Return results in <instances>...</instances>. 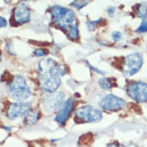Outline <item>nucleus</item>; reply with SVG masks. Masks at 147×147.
I'll return each instance as SVG.
<instances>
[{
	"mask_svg": "<svg viewBox=\"0 0 147 147\" xmlns=\"http://www.w3.org/2000/svg\"><path fill=\"white\" fill-rule=\"evenodd\" d=\"M102 118V111L90 104L80 106L74 111L75 123H96L101 121Z\"/></svg>",
	"mask_w": 147,
	"mask_h": 147,
	"instance_id": "20e7f679",
	"label": "nucleus"
},
{
	"mask_svg": "<svg viewBox=\"0 0 147 147\" xmlns=\"http://www.w3.org/2000/svg\"><path fill=\"white\" fill-rule=\"evenodd\" d=\"M100 110L104 112H118L127 106V102L123 98L113 94L102 96L98 102Z\"/></svg>",
	"mask_w": 147,
	"mask_h": 147,
	"instance_id": "39448f33",
	"label": "nucleus"
},
{
	"mask_svg": "<svg viewBox=\"0 0 147 147\" xmlns=\"http://www.w3.org/2000/svg\"><path fill=\"white\" fill-rule=\"evenodd\" d=\"M9 96L16 102L26 101L31 96V89L27 84V81L22 75H14L7 86Z\"/></svg>",
	"mask_w": 147,
	"mask_h": 147,
	"instance_id": "7ed1b4c3",
	"label": "nucleus"
},
{
	"mask_svg": "<svg viewBox=\"0 0 147 147\" xmlns=\"http://www.w3.org/2000/svg\"><path fill=\"white\" fill-rule=\"evenodd\" d=\"M49 13H51V18H52L53 24L57 28L63 30L65 32H67V30L72 25L78 23L73 11L65 7L54 5L49 9Z\"/></svg>",
	"mask_w": 147,
	"mask_h": 147,
	"instance_id": "f03ea898",
	"label": "nucleus"
},
{
	"mask_svg": "<svg viewBox=\"0 0 147 147\" xmlns=\"http://www.w3.org/2000/svg\"><path fill=\"white\" fill-rule=\"evenodd\" d=\"M126 92L136 103H147V83L141 81L130 82L127 86Z\"/></svg>",
	"mask_w": 147,
	"mask_h": 147,
	"instance_id": "0eeeda50",
	"label": "nucleus"
},
{
	"mask_svg": "<svg viewBox=\"0 0 147 147\" xmlns=\"http://www.w3.org/2000/svg\"><path fill=\"white\" fill-rule=\"evenodd\" d=\"M120 147H139L134 143H126V144H120Z\"/></svg>",
	"mask_w": 147,
	"mask_h": 147,
	"instance_id": "5701e85b",
	"label": "nucleus"
},
{
	"mask_svg": "<svg viewBox=\"0 0 147 147\" xmlns=\"http://www.w3.org/2000/svg\"><path fill=\"white\" fill-rule=\"evenodd\" d=\"M31 13L26 3H20L13 10L12 24L14 26H21L27 24L30 21Z\"/></svg>",
	"mask_w": 147,
	"mask_h": 147,
	"instance_id": "1a4fd4ad",
	"label": "nucleus"
},
{
	"mask_svg": "<svg viewBox=\"0 0 147 147\" xmlns=\"http://www.w3.org/2000/svg\"><path fill=\"white\" fill-rule=\"evenodd\" d=\"M87 4H88V1H87V0H74L70 5L75 8L76 10H81V9H83L85 5H87Z\"/></svg>",
	"mask_w": 147,
	"mask_h": 147,
	"instance_id": "dca6fc26",
	"label": "nucleus"
},
{
	"mask_svg": "<svg viewBox=\"0 0 147 147\" xmlns=\"http://www.w3.org/2000/svg\"><path fill=\"white\" fill-rule=\"evenodd\" d=\"M99 86L102 88L103 90H111L113 88V82L110 78H101L99 80Z\"/></svg>",
	"mask_w": 147,
	"mask_h": 147,
	"instance_id": "2eb2a0df",
	"label": "nucleus"
},
{
	"mask_svg": "<svg viewBox=\"0 0 147 147\" xmlns=\"http://www.w3.org/2000/svg\"><path fill=\"white\" fill-rule=\"evenodd\" d=\"M47 51L44 49H37L34 52H33V55L36 56V57H43L45 55H47Z\"/></svg>",
	"mask_w": 147,
	"mask_h": 147,
	"instance_id": "6ab92c4d",
	"label": "nucleus"
},
{
	"mask_svg": "<svg viewBox=\"0 0 147 147\" xmlns=\"http://www.w3.org/2000/svg\"><path fill=\"white\" fill-rule=\"evenodd\" d=\"M106 12L109 14V16L110 17H113L115 15V8H109L106 10Z\"/></svg>",
	"mask_w": 147,
	"mask_h": 147,
	"instance_id": "4be33fe9",
	"label": "nucleus"
},
{
	"mask_svg": "<svg viewBox=\"0 0 147 147\" xmlns=\"http://www.w3.org/2000/svg\"><path fill=\"white\" fill-rule=\"evenodd\" d=\"M135 31L139 33H144V32H147V20H144L141 25L139 26V28L135 29Z\"/></svg>",
	"mask_w": 147,
	"mask_h": 147,
	"instance_id": "a211bd4d",
	"label": "nucleus"
},
{
	"mask_svg": "<svg viewBox=\"0 0 147 147\" xmlns=\"http://www.w3.org/2000/svg\"><path fill=\"white\" fill-rule=\"evenodd\" d=\"M74 105H75V101H74L73 98L67 99L63 102V104L60 106V109L57 111L56 116H55V121L63 126L72 114V112L74 110Z\"/></svg>",
	"mask_w": 147,
	"mask_h": 147,
	"instance_id": "9d476101",
	"label": "nucleus"
},
{
	"mask_svg": "<svg viewBox=\"0 0 147 147\" xmlns=\"http://www.w3.org/2000/svg\"><path fill=\"white\" fill-rule=\"evenodd\" d=\"M103 18H99V20H97V21H89L87 22V28H88V30H90V31H92L96 27H98L99 25L101 24V23H103Z\"/></svg>",
	"mask_w": 147,
	"mask_h": 147,
	"instance_id": "f3484780",
	"label": "nucleus"
},
{
	"mask_svg": "<svg viewBox=\"0 0 147 147\" xmlns=\"http://www.w3.org/2000/svg\"><path fill=\"white\" fill-rule=\"evenodd\" d=\"M143 65V56L140 53H132L123 58L121 71L125 76H133Z\"/></svg>",
	"mask_w": 147,
	"mask_h": 147,
	"instance_id": "423d86ee",
	"label": "nucleus"
},
{
	"mask_svg": "<svg viewBox=\"0 0 147 147\" xmlns=\"http://www.w3.org/2000/svg\"><path fill=\"white\" fill-rule=\"evenodd\" d=\"M31 110V103L27 101H22V102H14L9 106L8 112H7V117L11 120L25 117L29 111Z\"/></svg>",
	"mask_w": 147,
	"mask_h": 147,
	"instance_id": "6e6552de",
	"label": "nucleus"
},
{
	"mask_svg": "<svg viewBox=\"0 0 147 147\" xmlns=\"http://www.w3.org/2000/svg\"><path fill=\"white\" fill-rule=\"evenodd\" d=\"M106 147H120V143L118 142H111L110 144H107Z\"/></svg>",
	"mask_w": 147,
	"mask_h": 147,
	"instance_id": "b1692460",
	"label": "nucleus"
},
{
	"mask_svg": "<svg viewBox=\"0 0 147 147\" xmlns=\"http://www.w3.org/2000/svg\"><path fill=\"white\" fill-rule=\"evenodd\" d=\"M112 39H113L114 42H119L123 39V34H121L120 31H114L112 33Z\"/></svg>",
	"mask_w": 147,
	"mask_h": 147,
	"instance_id": "aec40b11",
	"label": "nucleus"
},
{
	"mask_svg": "<svg viewBox=\"0 0 147 147\" xmlns=\"http://www.w3.org/2000/svg\"><path fill=\"white\" fill-rule=\"evenodd\" d=\"M65 101V100L63 92H54V94H49L45 97L43 100V105L47 112H57Z\"/></svg>",
	"mask_w": 147,
	"mask_h": 147,
	"instance_id": "9b49d317",
	"label": "nucleus"
},
{
	"mask_svg": "<svg viewBox=\"0 0 147 147\" xmlns=\"http://www.w3.org/2000/svg\"><path fill=\"white\" fill-rule=\"evenodd\" d=\"M40 117H41V114H40L39 111L30 110L27 113V115L25 116V123L26 125H33L40 119Z\"/></svg>",
	"mask_w": 147,
	"mask_h": 147,
	"instance_id": "f8f14e48",
	"label": "nucleus"
},
{
	"mask_svg": "<svg viewBox=\"0 0 147 147\" xmlns=\"http://www.w3.org/2000/svg\"><path fill=\"white\" fill-rule=\"evenodd\" d=\"M1 62H2V55H1V52H0V65H1Z\"/></svg>",
	"mask_w": 147,
	"mask_h": 147,
	"instance_id": "393cba45",
	"label": "nucleus"
},
{
	"mask_svg": "<svg viewBox=\"0 0 147 147\" xmlns=\"http://www.w3.org/2000/svg\"><path fill=\"white\" fill-rule=\"evenodd\" d=\"M136 16L142 18V20H147V2H141L140 4L136 5Z\"/></svg>",
	"mask_w": 147,
	"mask_h": 147,
	"instance_id": "ddd939ff",
	"label": "nucleus"
},
{
	"mask_svg": "<svg viewBox=\"0 0 147 147\" xmlns=\"http://www.w3.org/2000/svg\"><path fill=\"white\" fill-rule=\"evenodd\" d=\"M67 36L71 39V40H78L80 38V29H78V24L75 23L67 30Z\"/></svg>",
	"mask_w": 147,
	"mask_h": 147,
	"instance_id": "4468645a",
	"label": "nucleus"
},
{
	"mask_svg": "<svg viewBox=\"0 0 147 147\" xmlns=\"http://www.w3.org/2000/svg\"><path fill=\"white\" fill-rule=\"evenodd\" d=\"M7 25H8L7 20H5L4 17L0 16V28H4V27H7Z\"/></svg>",
	"mask_w": 147,
	"mask_h": 147,
	"instance_id": "412c9836",
	"label": "nucleus"
},
{
	"mask_svg": "<svg viewBox=\"0 0 147 147\" xmlns=\"http://www.w3.org/2000/svg\"><path fill=\"white\" fill-rule=\"evenodd\" d=\"M65 74L61 65L57 62L46 58L39 62L38 65V80L39 86L46 94H54L61 85V76Z\"/></svg>",
	"mask_w": 147,
	"mask_h": 147,
	"instance_id": "f257e3e1",
	"label": "nucleus"
}]
</instances>
